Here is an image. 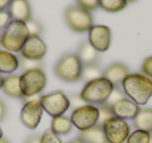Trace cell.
I'll use <instances>...</instances> for the list:
<instances>
[{"label":"cell","mask_w":152,"mask_h":143,"mask_svg":"<svg viewBox=\"0 0 152 143\" xmlns=\"http://www.w3.org/2000/svg\"><path fill=\"white\" fill-rule=\"evenodd\" d=\"M76 141H77V143H83V141L78 140V139H77V140H76Z\"/></svg>","instance_id":"42"},{"label":"cell","mask_w":152,"mask_h":143,"mask_svg":"<svg viewBox=\"0 0 152 143\" xmlns=\"http://www.w3.org/2000/svg\"><path fill=\"white\" fill-rule=\"evenodd\" d=\"M110 109H112L115 117L121 118L124 120H133L137 117L139 112L141 111L140 105L133 102L128 97H125V98L113 103L110 105Z\"/></svg>","instance_id":"13"},{"label":"cell","mask_w":152,"mask_h":143,"mask_svg":"<svg viewBox=\"0 0 152 143\" xmlns=\"http://www.w3.org/2000/svg\"><path fill=\"white\" fill-rule=\"evenodd\" d=\"M77 139L83 143H108L104 135L103 128L98 124L87 130L80 132Z\"/></svg>","instance_id":"19"},{"label":"cell","mask_w":152,"mask_h":143,"mask_svg":"<svg viewBox=\"0 0 152 143\" xmlns=\"http://www.w3.org/2000/svg\"><path fill=\"white\" fill-rule=\"evenodd\" d=\"M26 26L28 28V32L29 35H37V36H40V34L42 32L43 27L38 21H34V20L30 19L28 22H26Z\"/></svg>","instance_id":"30"},{"label":"cell","mask_w":152,"mask_h":143,"mask_svg":"<svg viewBox=\"0 0 152 143\" xmlns=\"http://www.w3.org/2000/svg\"><path fill=\"white\" fill-rule=\"evenodd\" d=\"M25 143H41V137L37 136V135H34V136L26 139Z\"/></svg>","instance_id":"36"},{"label":"cell","mask_w":152,"mask_h":143,"mask_svg":"<svg viewBox=\"0 0 152 143\" xmlns=\"http://www.w3.org/2000/svg\"><path fill=\"white\" fill-rule=\"evenodd\" d=\"M12 20L13 19H12V16L10 14L9 10L0 11V32L4 29Z\"/></svg>","instance_id":"31"},{"label":"cell","mask_w":152,"mask_h":143,"mask_svg":"<svg viewBox=\"0 0 152 143\" xmlns=\"http://www.w3.org/2000/svg\"><path fill=\"white\" fill-rule=\"evenodd\" d=\"M126 97L139 105H144L152 96V80L143 73H129L122 82Z\"/></svg>","instance_id":"1"},{"label":"cell","mask_w":152,"mask_h":143,"mask_svg":"<svg viewBox=\"0 0 152 143\" xmlns=\"http://www.w3.org/2000/svg\"><path fill=\"white\" fill-rule=\"evenodd\" d=\"M40 102L43 110L52 118L64 115L70 109L69 97L59 90L42 95Z\"/></svg>","instance_id":"8"},{"label":"cell","mask_w":152,"mask_h":143,"mask_svg":"<svg viewBox=\"0 0 152 143\" xmlns=\"http://www.w3.org/2000/svg\"><path fill=\"white\" fill-rule=\"evenodd\" d=\"M69 143H77V141L75 140V141H72V142H69Z\"/></svg>","instance_id":"43"},{"label":"cell","mask_w":152,"mask_h":143,"mask_svg":"<svg viewBox=\"0 0 152 143\" xmlns=\"http://www.w3.org/2000/svg\"><path fill=\"white\" fill-rule=\"evenodd\" d=\"M75 1L77 3V7L88 12L96 11L99 7L98 0H75Z\"/></svg>","instance_id":"27"},{"label":"cell","mask_w":152,"mask_h":143,"mask_svg":"<svg viewBox=\"0 0 152 143\" xmlns=\"http://www.w3.org/2000/svg\"><path fill=\"white\" fill-rule=\"evenodd\" d=\"M102 128L108 143H126L127 138L130 135L128 121L115 116L106 120Z\"/></svg>","instance_id":"9"},{"label":"cell","mask_w":152,"mask_h":143,"mask_svg":"<svg viewBox=\"0 0 152 143\" xmlns=\"http://www.w3.org/2000/svg\"><path fill=\"white\" fill-rule=\"evenodd\" d=\"M41 143H63V141L58 135L51 130H47L41 137Z\"/></svg>","instance_id":"26"},{"label":"cell","mask_w":152,"mask_h":143,"mask_svg":"<svg viewBox=\"0 0 152 143\" xmlns=\"http://www.w3.org/2000/svg\"><path fill=\"white\" fill-rule=\"evenodd\" d=\"M114 88L115 86L110 80L101 76L86 83L79 95L86 103L99 105L107 101Z\"/></svg>","instance_id":"3"},{"label":"cell","mask_w":152,"mask_h":143,"mask_svg":"<svg viewBox=\"0 0 152 143\" xmlns=\"http://www.w3.org/2000/svg\"><path fill=\"white\" fill-rule=\"evenodd\" d=\"M98 110H99V118H98V125H103V123L110 118L114 117V114L110 109V105H108L107 103H103V105H97Z\"/></svg>","instance_id":"25"},{"label":"cell","mask_w":152,"mask_h":143,"mask_svg":"<svg viewBox=\"0 0 152 143\" xmlns=\"http://www.w3.org/2000/svg\"><path fill=\"white\" fill-rule=\"evenodd\" d=\"M1 89L3 93L7 96L23 99V94H22L21 87H20V75L10 74L7 77H4Z\"/></svg>","instance_id":"18"},{"label":"cell","mask_w":152,"mask_h":143,"mask_svg":"<svg viewBox=\"0 0 152 143\" xmlns=\"http://www.w3.org/2000/svg\"><path fill=\"white\" fill-rule=\"evenodd\" d=\"M125 97H126V95H125L123 89L120 88V87H115L112 94L110 95V97H108L107 101L105 103H107L108 105H112L113 103L117 102V101L121 100V99L125 98Z\"/></svg>","instance_id":"28"},{"label":"cell","mask_w":152,"mask_h":143,"mask_svg":"<svg viewBox=\"0 0 152 143\" xmlns=\"http://www.w3.org/2000/svg\"><path fill=\"white\" fill-rule=\"evenodd\" d=\"M99 7L107 13H118L127 7L126 0H98Z\"/></svg>","instance_id":"22"},{"label":"cell","mask_w":152,"mask_h":143,"mask_svg":"<svg viewBox=\"0 0 152 143\" xmlns=\"http://www.w3.org/2000/svg\"><path fill=\"white\" fill-rule=\"evenodd\" d=\"M83 65L76 53H66L54 66V74L67 83H75L81 80Z\"/></svg>","instance_id":"4"},{"label":"cell","mask_w":152,"mask_h":143,"mask_svg":"<svg viewBox=\"0 0 152 143\" xmlns=\"http://www.w3.org/2000/svg\"><path fill=\"white\" fill-rule=\"evenodd\" d=\"M79 60L83 66L97 64L99 60V52L89 43V41H83L77 49V53Z\"/></svg>","instance_id":"17"},{"label":"cell","mask_w":152,"mask_h":143,"mask_svg":"<svg viewBox=\"0 0 152 143\" xmlns=\"http://www.w3.org/2000/svg\"><path fill=\"white\" fill-rule=\"evenodd\" d=\"M12 0H0V11H5L9 9Z\"/></svg>","instance_id":"35"},{"label":"cell","mask_w":152,"mask_h":143,"mask_svg":"<svg viewBox=\"0 0 152 143\" xmlns=\"http://www.w3.org/2000/svg\"><path fill=\"white\" fill-rule=\"evenodd\" d=\"M29 36L25 22L12 20L0 35V45L13 53L20 52Z\"/></svg>","instance_id":"2"},{"label":"cell","mask_w":152,"mask_h":143,"mask_svg":"<svg viewBox=\"0 0 152 143\" xmlns=\"http://www.w3.org/2000/svg\"><path fill=\"white\" fill-rule=\"evenodd\" d=\"M150 135L151 134L145 132V130H135L134 132L129 135L126 143H149Z\"/></svg>","instance_id":"24"},{"label":"cell","mask_w":152,"mask_h":143,"mask_svg":"<svg viewBox=\"0 0 152 143\" xmlns=\"http://www.w3.org/2000/svg\"><path fill=\"white\" fill-rule=\"evenodd\" d=\"M43 113H44V110L40 102V99L28 100L25 101L22 107L20 119L24 126H26L28 130H36L40 124Z\"/></svg>","instance_id":"10"},{"label":"cell","mask_w":152,"mask_h":143,"mask_svg":"<svg viewBox=\"0 0 152 143\" xmlns=\"http://www.w3.org/2000/svg\"><path fill=\"white\" fill-rule=\"evenodd\" d=\"M135 0H126V2L127 3H130V2H134Z\"/></svg>","instance_id":"40"},{"label":"cell","mask_w":152,"mask_h":143,"mask_svg":"<svg viewBox=\"0 0 152 143\" xmlns=\"http://www.w3.org/2000/svg\"><path fill=\"white\" fill-rule=\"evenodd\" d=\"M133 126L137 130H142L151 134L152 133V109L145 108L141 109L137 117L132 120Z\"/></svg>","instance_id":"20"},{"label":"cell","mask_w":152,"mask_h":143,"mask_svg":"<svg viewBox=\"0 0 152 143\" xmlns=\"http://www.w3.org/2000/svg\"><path fill=\"white\" fill-rule=\"evenodd\" d=\"M102 76V71L98 64H93V65H86L83 68V73H81V80L86 82L96 80L98 77Z\"/></svg>","instance_id":"23"},{"label":"cell","mask_w":152,"mask_h":143,"mask_svg":"<svg viewBox=\"0 0 152 143\" xmlns=\"http://www.w3.org/2000/svg\"><path fill=\"white\" fill-rule=\"evenodd\" d=\"M1 138H3V132H2V130H1V128H0V139Z\"/></svg>","instance_id":"39"},{"label":"cell","mask_w":152,"mask_h":143,"mask_svg":"<svg viewBox=\"0 0 152 143\" xmlns=\"http://www.w3.org/2000/svg\"><path fill=\"white\" fill-rule=\"evenodd\" d=\"M69 97V101H70V108H72L73 110L77 109V108L81 107V105H85V101L81 99L80 95L79 94H71Z\"/></svg>","instance_id":"33"},{"label":"cell","mask_w":152,"mask_h":143,"mask_svg":"<svg viewBox=\"0 0 152 143\" xmlns=\"http://www.w3.org/2000/svg\"><path fill=\"white\" fill-rule=\"evenodd\" d=\"M70 118L74 128H77L79 132H83L97 124L99 110L97 105L85 103L81 107L73 110Z\"/></svg>","instance_id":"7"},{"label":"cell","mask_w":152,"mask_h":143,"mask_svg":"<svg viewBox=\"0 0 152 143\" xmlns=\"http://www.w3.org/2000/svg\"><path fill=\"white\" fill-rule=\"evenodd\" d=\"M0 46H1V45H0Z\"/></svg>","instance_id":"44"},{"label":"cell","mask_w":152,"mask_h":143,"mask_svg":"<svg viewBox=\"0 0 152 143\" xmlns=\"http://www.w3.org/2000/svg\"><path fill=\"white\" fill-rule=\"evenodd\" d=\"M20 67L19 57L5 49H0V73L12 74Z\"/></svg>","instance_id":"16"},{"label":"cell","mask_w":152,"mask_h":143,"mask_svg":"<svg viewBox=\"0 0 152 143\" xmlns=\"http://www.w3.org/2000/svg\"><path fill=\"white\" fill-rule=\"evenodd\" d=\"M142 72L152 80V55L144 60L143 64H142Z\"/></svg>","instance_id":"32"},{"label":"cell","mask_w":152,"mask_h":143,"mask_svg":"<svg viewBox=\"0 0 152 143\" xmlns=\"http://www.w3.org/2000/svg\"><path fill=\"white\" fill-rule=\"evenodd\" d=\"M65 21L75 32H87L94 25V18L91 12L80 9L77 5H70L65 11Z\"/></svg>","instance_id":"6"},{"label":"cell","mask_w":152,"mask_h":143,"mask_svg":"<svg viewBox=\"0 0 152 143\" xmlns=\"http://www.w3.org/2000/svg\"><path fill=\"white\" fill-rule=\"evenodd\" d=\"M149 143H152V134L150 135V140H149Z\"/></svg>","instance_id":"41"},{"label":"cell","mask_w":152,"mask_h":143,"mask_svg":"<svg viewBox=\"0 0 152 143\" xmlns=\"http://www.w3.org/2000/svg\"><path fill=\"white\" fill-rule=\"evenodd\" d=\"M3 80H4V77H3L2 73H0V89L2 88V84H3Z\"/></svg>","instance_id":"37"},{"label":"cell","mask_w":152,"mask_h":143,"mask_svg":"<svg viewBox=\"0 0 152 143\" xmlns=\"http://www.w3.org/2000/svg\"><path fill=\"white\" fill-rule=\"evenodd\" d=\"M0 143H10V142L7 140V139H4V138H1V139H0Z\"/></svg>","instance_id":"38"},{"label":"cell","mask_w":152,"mask_h":143,"mask_svg":"<svg viewBox=\"0 0 152 143\" xmlns=\"http://www.w3.org/2000/svg\"><path fill=\"white\" fill-rule=\"evenodd\" d=\"M88 41L98 52H105L112 44V30L106 25H93L89 30Z\"/></svg>","instance_id":"11"},{"label":"cell","mask_w":152,"mask_h":143,"mask_svg":"<svg viewBox=\"0 0 152 143\" xmlns=\"http://www.w3.org/2000/svg\"><path fill=\"white\" fill-rule=\"evenodd\" d=\"M9 12L13 20L28 22L31 19V7L28 0H12Z\"/></svg>","instance_id":"15"},{"label":"cell","mask_w":152,"mask_h":143,"mask_svg":"<svg viewBox=\"0 0 152 143\" xmlns=\"http://www.w3.org/2000/svg\"><path fill=\"white\" fill-rule=\"evenodd\" d=\"M20 52L23 59L41 61L47 53V45L40 36L30 35Z\"/></svg>","instance_id":"12"},{"label":"cell","mask_w":152,"mask_h":143,"mask_svg":"<svg viewBox=\"0 0 152 143\" xmlns=\"http://www.w3.org/2000/svg\"><path fill=\"white\" fill-rule=\"evenodd\" d=\"M129 74V68L123 63H113L102 71V76L108 80L115 87H120L124 78Z\"/></svg>","instance_id":"14"},{"label":"cell","mask_w":152,"mask_h":143,"mask_svg":"<svg viewBox=\"0 0 152 143\" xmlns=\"http://www.w3.org/2000/svg\"><path fill=\"white\" fill-rule=\"evenodd\" d=\"M20 62V67L26 71V70L34 69V68H42V63L41 61H30V60L23 59L21 57V59H19Z\"/></svg>","instance_id":"29"},{"label":"cell","mask_w":152,"mask_h":143,"mask_svg":"<svg viewBox=\"0 0 152 143\" xmlns=\"http://www.w3.org/2000/svg\"><path fill=\"white\" fill-rule=\"evenodd\" d=\"M47 76L42 68L26 70L20 75V87H21L23 98L40 95L46 88Z\"/></svg>","instance_id":"5"},{"label":"cell","mask_w":152,"mask_h":143,"mask_svg":"<svg viewBox=\"0 0 152 143\" xmlns=\"http://www.w3.org/2000/svg\"><path fill=\"white\" fill-rule=\"evenodd\" d=\"M5 114H7V107H5L4 102L0 99V122L4 119Z\"/></svg>","instance_id":"34"},{"label":"cell","mask_w":152,"mask_h":143,"mask_svg":"<svg viewBox=\"0 0 152 143\" xmlns=\"http://www.w3.org/2000/svg\"><path fill=\"white\" fill-rule=\"evenodd\" d=\"M73 123L71 121V118L67 116H58L54 117L51 121V128L52 132H54L58 136H66L70 134L73 130Z\"/></svg>","instance_id":"21"}]
</instances>
